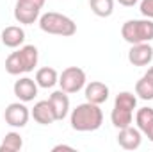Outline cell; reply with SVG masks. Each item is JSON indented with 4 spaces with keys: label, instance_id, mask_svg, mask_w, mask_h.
<instances>
[{
    "label": "cell",
    "instance_id": "cell-1",
    "mask_svg": "<svg viewBox=\"0 0 153 152\" xmlns=\"http://www.w3.org/2000/svg\"><path fill=\"white\" fill-rule=\"evenodd\" d=\"M70 123L78 132H93L98 131L103 123V111L98 104L84 102L78 104L70 114Z\"/></svg>",
    "mask_w": 153,
    "mask_h": 152
},
{
    "label": "cell",
    "instance_id": "cell-2",
    "mask_svg": "<svg viewBox=\"0 0 153 152\" xmlns=\"http://www.w3.org/2000/svg\"><path fill=\"white\" fill-rule=\"evenodd\" d=\"M38 48L34 45H23L16 52H11L5 59V72L9 75L29 74L38 66Z\"/></svg>",
    "mask_w": 153,
    "mask_h": 152
},
{
    "label": "cell",
    "instance_id": "cell-3",
    "mask_svg": "<svg viewBox=\"0 0 153 152\" xmlns=\"http://www.w3.org/2000/svg\"><path fill=\"white\" fill-rule=\"evenodd\" d=\"M39 29L46 34H55V36H73L76 32V23L66 14L48 11L39 16Z\"/></svg>",
    "mask_w": 153,
    "mask_h": 152
},
{
    "label": "cell",
    "instance_id": "cell-4",
    "mask_svg": "<svg viewBox=\"0 0 153 152\" xmlns=\"http://www.w3.org/2000/svg\"><path fill=\"white\" fill-rule=\"evenodd\" d=\"M121 36L126 43H148L153 39V20H128L121 27Z\"/></svg>",
    "mask_w": 153,
    "mask_h": 152
},
{
    "label": "cell",
    "instance_id": "cell-5",
    "mask_svg": "<svg viewBox=\"0 0 153 152\" xmlns=\"http://www.w3.org/2000/svg\"><path fill=\"white\" fill-rule=\"evenodd\" d=\"M46 0H16L14 20L23 25H32L41 16V9Z\"/></svg>",
    "mask_w": 153,
    "mask_h": 152
},
{
    "label": "cell",
    "instance_id": "cell-6",
    "mask_svg": "<svg viewBox=\"0 0 153 152\" xmlns=\"http://www.w3.org/2000/svg\"><path fill=\"white\" fill-rule=\"evenodd\" d=\"M85 81H87V77H85V72L82 68L68 66L59 75V86L66 93H76L82 88H85Z\"/></svg>",
    "mask_w": 153,
    "mask_h": 152
},
{
    "label": "cell",
    "instance_id": "cell-7",
    "mask_svg": "<svg viewBox=\"0 0 153 152\" xmlns=\"http://www.w3.org/2000/svg\"><path fill=\"white\" fill-rule=\"evenodd\" d=\"M29 118H30V111H29V108L25 106V102H13V104H9L7 108H5V111H4V120H5V123L7 125H11V127H25L27 125V122H29Z\"/></svg>",
    "mask_w": 153,
    "mask_h": 152
},
{
    "label": "cell",
    "instance_id": "cell-8",
    "mask_svg": "<svg viewBox=\"0 0 153 152\" xmlns=\"http://www.w3.org/2000/svg\"><path fill=\"white\" fill-rule=\"evenodd\" d=\"M117 143H119V147L125 149V150H135V149H139L141 143H143V132H141L137 127H132V125L123 127V129H119Z\"/></svg>",
    "mask_w": 153,
    "mask_h": 152
},
{
    "label": "cell",
    "instance_id": "cell-9",
    "mask_svg": "<svg viewBox=\"0 0 153 152\" xmlns=\"http://www.w3.org/2000/svg\"><path fill=\"white\" fill-rule=\"evenodd\" d=\"M38 88L39 86L34 79H30V77H22V79H18V81L14 82L13 91H14V95L18 97V100H22V102H30V100L36 99Z\"/></svg>",
    "mask_w": 153,
    "mask_h": 152
},
{
    "label": "cell",
    "instance_id": "cell-10",
    "mask_svg": "<svg viewBox=\"0 0 153 152\" xmlns=\"http://www.w3.org/2000/svg\"><path fill=\"white\" fill-rule=\"evenodd\" d=\"M153 59V48L148 43H135L128 50V61L134 66H146Z\"/></svg>",
    "mask_w": 153,
    "mask_h": 152
},
{
    "label": "cell",
    "instance_id": "cell-11",
    "mask_svg": "<svg viewBox=\"0 0 153 152\" xmlns=\"http://www.w3.org/2000/svg\"><path fill=\"white\" fill-rule=\"evenodd\" d=\"M85 100L102 106L109 100V86L100 81H91L89 84H85Z\"/></svg>",
    "mask_w": 153,
    "mask_h": 152
},
{
    "label": "cell",
    "instance_id": "cell-12",
    "mask_svg": "<svg viewBox=\"0 0 153 152\" xmlns=\"http://www.w3.org/2000/svg\"><path fill=\"white\" fill-rule=\"evenodd\" d=\"M30 116L38 123H41V125H50V123H53L57 120L50 100H39V102H36L32 111H30Z\"/></svg>",
    "mask_w": 153,
    "mask_h": 152
},
{
    "label": "cell",
    "instance_id": "cell-13",
    "mask_svg": "<svg viewBox=\"0 0 153 152\" xmlns=\"http://www.w3.org/2000/svg\"><path fill=\"white\" fill-rule=\"evenodd\" d=\"M48 100H50V104L53 108V113H55L57 120H64L68 116V113H70V97H68L66 91L57 90V91H53L50 95Z\"/></svg>",
    "mask_w": 153,
    "mask_h": 152
},
{
    "label": "cell",
    "instance_id": "cell-14",
    "mask_svg": "<svg viewBox=\"0 0 153 152\" xmlns=\"http://www.w3.org/2000/svg\"><path fill=\"white\" fill-rule=\"evenodd\" d=\"M25 41V31L20 25H9L2 31V43L9 48H18Z\"/></svg>",
    "mask_w": 153,
    "mask_h": 152
},
{
    "label": "cell",
    "instance_id": "cell-15",
    "mask_svg": "<svg viewBox=\"0 0 153 152\" xmlns=\"http://www.w3.org/2000/svg\"><path fill=\"white\" fill-rule=\"evenodd\" d=\"M36 82L39 88H45V90L53 88L55 84H59V74L52 66H43L36 72Z\"/></svg>",
    "mask_w": 153,
    "mask_h": 152
},
{
    "label": "cell",
    "instance_id": "cell-16",
    "mask_svg": "<svg viewBox=\"0 0 153 152\" xmlns=\"http://www.w3.org/2000/svg\"><path fill=\"white\" fill-rule=\"evenodd\" d=\"M135 123L143 134H148L153 129V108H141L135 113Z\"/></svg>",
    "mask_w": 153,
    "mask_h": 152
},
{
    "label": "cell",
    "instance_id": "cell-17",
    "mask_svg": "<svg viewBox=\"0 0 153 152\" xmlns=\"http://www.w3.org/2000/svg\"><path fill=\"white\" fill-rule=\"evenodd\" d=\"M23 147V140L20 136V132H7L0 143V152H18L20 149Z\"/></svg>",
    "mask_w": 153,
    "mask_h": 152
},
{
    "label": "cell",
    "instance_id": "cell-18",
    "mask_svg": "<svg viewBox=\"0 0 153 152\" xmlns=\"http://www.w3.org/2000/svg\"><path fill=\"white\" fill-rule=\"evenodd\" d=\"M132 120H134V111H128V109L114 108L112 113H111V122H112V125L117 127V129H123V127L132 125Z\"/></svg>",
    "mask_w": 153,
    "mask_h": 152
},
{
    "label": "cell",
    "instance_id": "cell-19",
    "mask_svg": "<svg viewBox=\"0 0 153 152\" xmlns=\"http://www.w3.org/2000/svg\"><path fill=\"white\" fill-rule=\"evenodd\" d=\"M91 11L100 18H109L114 13V0H89Z\"/></svg>",
    "mask_w": 153,
    "mask_h": 152
},
{
    "label": "cell",
    "instance_id": "cell-20",
    "mask_svg": "<svg viewBox=\"0 0 153 152\" xmlns=\"http://www.w3.org/2000/svg\"><path fill=\"white\" fill-rule=\"evenodd\" d=\"M135 95H139V99L143 100H153V81L143 75L135 82Z\"/></svg>",
    "mask_w": 153,
    "mask_h": 152
},
{
    "label": "cell",
    "instance_id": "cell-21",
    "mask_svg": "<svg viewBox=\"0 0 153 152\" xmlns=\"http://www.w3.org/2000/svg\"><path fill=\"white\" fill-rule=\"evenodd\" d=\"M114 108H121V109H128L134 111L137 108V97L130 91H121L114 100Z\"/></svg>",
    "mask_w": 153,
    "mask_h": 152
},
{
    "label": "cell",
    "instance_id": "cell-22",
    "mask_svg": "<svg viewBox=\"0 0 153 152\" xmlns=\"http://www.w3.org/2000/svg\"><path fill=\"white\" fill-rule=\"evenodd\" d=\"M141 14L144 18L153 20V0H141Z\"/></svg>",
    "mask_w": 153,
    "mask_h": 152
},
{
    "label": "cell",
    "instance_id": "cell-23",
    "mask_svg": "<svg viewBox=\"0 0 153 152\" xmlns=\"http://www.w3.org/2000/svg\"><path fill=\"white\" fill-rule=\"evenodd\" d=\"M117 2H119L121 5H125V7H134L139 0H117Z\"/></svg>",
    "mask_w": 153,
    "mask_h": 152
},
{
    "label": "cell",
    "instance_id": "cell-24",
    "mask_svg": "<svg viewBox=\"0 0 153 152\" xmlns=\"http://www.w3.org/2000/svg\"><path fill=\"white\" fill-rule=\"evenodd\" d=\"M52 150H53V152H59V150H75V149H73V147H70V145H55Z\"/></svg>",
    "mask_w": 153,
    "mask_h": 152
},
{
    "label": "cell",
    "instance_id": "cell-25",
    "mask_svg": "<svg viewBox=\"0 0 153 152\" xmlns=\"http://www.w3.org/2000/svg\"><path fill=\"white\" fill-rule=\"evenodd\" d=\"M144 75L148 77V79H152V81H153V66H152V68H148V72H146Z\"/></svg>",
    "mask_w": 153,
    "mask_h": 152
},
{
    "label": "cell",
    "instance_id": "cell-26",
    "mask_svg": "<svg viewBox=\"0 0 153 152\" xmlns=\"http://www.w3.org/2000/svg\"><path fill=\"white\" fill-rule=\"evenodd\" d=\"M146 136H148V140H150V141H153V129L148 132V134H146Z\"/></svg>",
    "mask_w": 153,
    "mask_h": 152
}]
</instances>
